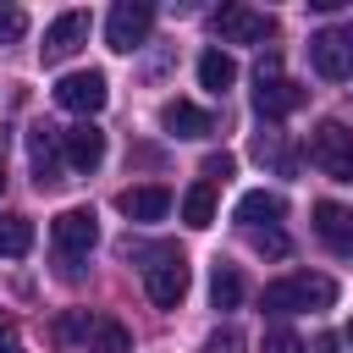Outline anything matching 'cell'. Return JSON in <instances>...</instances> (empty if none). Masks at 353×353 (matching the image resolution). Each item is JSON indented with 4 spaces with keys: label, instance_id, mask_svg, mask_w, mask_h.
Segmentation results:
<instances>
[{
    "label": "cell",
    "instance_id": "6da1fadb",
    "mask_svg": "<svg viewBox=\"0 0 353 353\" xmlns=\"http://www.w3.org/2000/svg\"><path fill=\"white\" fill-rule=\"evenodd\" d=\"M259 303H265V314H303V309H331L336 303V281L331 276H281V281H270L265 292H259Z\"/></svg>",
    "mask_w": 353,
    "mask_h": 353
},
{
    "label": "cell",
    "instance_id": "7a4b0ae2",
    "mask_svg": "<svg viewBox=\"0 0 353 353\" xmlns=\"http://www.w3.org/2000/svg\"><path fill=\"white\" fill-rule=\"evenodd\" d=\"M309 160L331 182H353V127L347 121H320L309 132Z\"/></svg>",
    "mask_w": 353,
    "mask_h": 353
},
{
    "label": "cell",
    "instance_id": "3957f363",
    "mask_svg": "<svg viewBox=\"0 0 353 353\" xmlns=\"http://www.w3.org/2000/svg\"><path fill=\"white\" fill-rule=\"evenodd\" d=\"M149 28H154V6L149 0H116L110 17H105V44L116 55H132L149 44Z\"/></svg>",
    "mask_w": 353,
    "mask_h": 353
},
{
    "label": "cell",
    "instance_id": "277c9868",
    "mask_svg": "<svg viewBox=\"0 0 353 353\" xmlns=\"http://www.w3.org/2000/svg\"><path fill=\"white\" fill-rule=\"evenodd\" d=\"M28 171H33V188H61L66 182L61 127H50V121H33L28 127Z\"/></svg>",
    "mask_w": 353,
    "mask_h": 353
},
{
    "label": "cell",
    "instance_id": "5b68a950",
    "mask_svg": "<svg viewBox=\"0 0 353 353\" xmlns=\"http://www.w3.org/2000/svg\"><path fill=\"white\" fill-rule=\"evenodd\" d=\"M309 66H314L320 77H331V83H347V77H353V22L320 28V33L309 39Z\"/></svg>",
    "mask_w": 353,
    "mask_h": 353
},
{
    "label": "cell",
    "instance_id": "8992f818",
    "mask_svg": "<svg viewBox=\"0 0 353 353\" xmlns=\"http://www.w3.org/2000/svg\"><path fill=\"white\" fill-rule=\"evenodd\" d=\"M105 99H110V83H105V72H66L61 83H55V105L61 110H72V116H99L105 110Z\"/></svg>",
    "mask_w": 353,
    "mask_h": 353
},
{
    "label": "cell",
    "instance_id": "52a82bcc",
    "mask_svg": "<svg viewBox=\"0 0 353 353\" xmlns=\"http://www.w3.org/2000/svg\"><path fill=\"white\" fill-rule=\"evenodd\" d=\"M188 281H193V270L182 254H154V265H143V292L160 309H176L188 298Z\"/></svg>",
    "mask_w": 353,
    "mask_h": 353
},
{
    "label": "cell",
    "instance_id": "ba28073f",
    "mask_svg": "<svg viewBox=\"0 0 353 353\" xmlns=\"http://www.w3.org/2000/svg\"><path fill=\"white\" fill-rule=\"evenodd\" d=\"M215 33H221V44H265V39H276V17L254 11V6H221Z\"/></svg>",
    "mask_w": 353,
    "mask_h": 353
},
{
    "label": "cell",
    "instance_id": "9c48e42d",
    "mask_svg": "<svg viewBox=\"0 0 353 353\" xmlns=\"http://www.w3.org/2000/svg\"><path fill=\"white\" fill-rule=\"evenodd\" d=\"M88 44V11H61L50 28H44V44H39V61L44 66H61L66 55H77Z\"/></svg>",
    "mask_w": 353,
    "mask_h": 353
},
{
    "label": "cell",
    "instance_id": "30bf717a",
    "mask_svg": "<svg viewBox=\"0 0 353 353\" xmlns=\"http://www.w3.org/2000/svg\"><path fill=\"white\" fill-rule=\"evenodd\" d=\"M50 237H55V248L66 254V259H77V254H88L94 243H99V221H94V210H61L55 221H50Z\"/></svg>",
    "mask_w": 353,
    "mask_h": 353
},
{
    "label": "cell",
    "instance_id": "8fae6325",
    "mask_svg": "<svg viewBox=\"0 0 353 353\" xmlns=\"http://www.w3.org/2000/svg\"><path fill=\"white\" fill-rule=\"evenodd\" d=\"M61 149H66V171H99L105 165V132L94 127V121H77V127H66L61 132Z\"/></svg>",
    "mask_w": 353,
    "mask_h": 353
},
{
    "label": "cell",
    "instance_id": "7c38bea8",
    "mask_svg": "<svg viewBox=\"0 0 353 353\" xmlns=\"http://www.w3.org/2000/svg\"><path fill=\"white\" fill-rule=\"evenodd\" d=\"M314 237H320L331 254H353V210L336 204V199H320V204H314Z\"/></svg>",
    "mask_w": 353,
    "mask_h": 353
},
{
    "label": "cell",
    "instance_id": "4fadbf2b",
    "mask_svg": "<svg viewBox=\"0 0 353 353\" xmlns=\"http://www.w3.org/2000/svg\"><path fill=\"white\" fill-rule=\"evenodd\" d=\"M160 127H165L171 138H210V132H215V116L199 110L193 99H165V105H160Z\"/></svg>",
    "mask_w": 353,
    "mask_h": 353
},
{
    "label": "cell",
    "instance_id": "5bb4252c",
    "mask_svg": "<svg viewBox=\"0 0 353 353\" xmlns=\"http://www.w3.org/2000/svg\"><path fill=\"white\" fill-rule=\"evenodd\" d=\"M116 210H121L127 221H143V226H149V221H165V215H171V193H165L160 182H149V188H121V193H116Z\"/></svg>",
    "mask_w": 353,
    "mask_h": 353
},
{
    "label": "cell",
    "instance_id": "9a60e30c",
    "mask_svg": "<svg viewBox=\"0 0 353 353\" xmlns=\"http://www.w3.org/2000/svg\"><path fill=\"white\" fill-rule=\"evenodd\" d=\"M303 105V88L292 83V77H265L259 88H254V110L265 116V121H281V116H292Z\"/></svg>",
    "mask_w": 353,
    "mask_h": 353
},
{
    "label": "cell",
    "instance_id": "2e32d148",
    "mask_svg": "<svg viewBox=\"0 0 353 353\" xmlns=\"http://www.w3.org/2000/svg\"><path fill=\"white\" fill-rule=\"evenodd\" d=\"M281 215H287V199H281V193L254 188V193H243V199H237V221H243V226H259V221H265V226H276Z\"/></svg>",
    "mask_w": 353,
    "mask_h": 353
},
{
    "label": "cell",
    "instance_id": "e0dca14e",
    "mask_svg": "<svg viewBox=\"0 0 353 353\" xmlns=\"http://www.w3.org/2000/svg\"><path fill=\"white\" fill-rule=\"evenodd\" d=\"M199 83H204L210 94H226V88L237 83V61H232L226 50H204V55H199Z\"/></svg>",
    "mask_w": 353,
    "mask_h": 353
},
{
    "label": "cell",
    "instance_id": "ac0fdd59",
    "mask_svg": "<svg viewBox=\"0 0 353 353\" xmlns=\"http://www.w3.org/2000/svg\"><path fill=\"white\" fill-rule=\"evenodd\" d=\"M88 353H132L127 325H121V320H110V314H99V320L88 325Z\"/></svg>",
    "mask_w": 353,
    "mask_h": 353
},
{
    "label": "cell",
    "instance_id": "d6986e66",
    "mask_svg": "<svg viewBox=\"0 0 353 353\" xmlns=\"http://www.w3.org/2000/svg\"><path fill=\"white\" fill-rule=\"evenodd\" d=\"M33 248V221L28 215H0V259H22Z\"/></svg>",
    "mask_w": 353,
    "mask_h": 353
},
{
    "label": "cell",
    "instance_id": "ffe728a7",
    "mask_svg": "<svg viewBox=\"0 0 353 353\" xmlns=\"http://www.w3.org/2000/svg\"><path fill=\"white\" fill-rule=\"evenodd\" d=\"M182 221H188L193 232H204V226L215 221V188H210V182H199V188L182 193Z\"/></svg>",
    "mask_w": 353,
    "mask_h": 353
},
{
    "label": "cell",
    "instance_id": "44dd1931",
    "mask_svg": "<svg viewBox=\"0 0 353 353\" xmlns=\"http://www.w3.org/2000/svg\"><path fill=\"white\" fill-rule=\"evenodd\" d=\"M210 303H215V309H237V303H243V270H237V265H215V276H210Z\"/></svg>",
    "mask_w": 353,
    "mask_h": 353
},
{
    "label": "cell",
    "instance_id": "7402d4cb",
    "mask_svg": "<svg viewBox=\"0 0 353 353\" xmlns=\"http://www.w3.org/2000/svg\"><path fill=\"white\" fill-rule=\"evenodd\" d=\"M259 353H303V336H298V331H287V325H276V331H265Z\"/></svg>",
    "mask_w": 353,
    "mask_h": 353
},
{
    "label": "cell",
    "instance_id": "603a6c76",
    "mask_svg": "<svg viewBox=\"0 0 353 353\" xmlns=\"http://www.w3.org/2000/svg\"><path fill=\"white\" fill-rule=\"evenodd\" d=\"M210 353H243V331H237V325L210 331Z\"/></svg>",
    "mask_w": 353,
    "mask_h": 353
},
{
    "label": "cell",
    "instance_id": "cb8c5ba5",
    "mask_svg": "<svg viewBox=\"0 0 353 353\" xmlns=\"http://www.w3.org/2000/svg\"><path fill=\"white\" fill-rule=\"evenodd\" d=\"M22 33H28V17H22L17 6H6V11H0V44H11V39H22Z\"/></svg>",
    "mask_w": 353,
    "mask_h": 353
},
{
    "label": "cell",
    "instance_id": "d4e9b609",
    "mask_svg": "<svg viewBox=\"0 0 353 353\" xmlns=\"http://www.w3.org/2000/svg\"><path fill=\"white\" fill-rule=\"evenodd\" d=\"M232 171H237V160H232V154H226V149H221V154H204V176H210V182H215V176H221V182H226V176H232Z\"/></svg>",
    "mask_w": 353,
    "mask_h": 353
},
{
    "label": "cell",
    "instance_id": "484cf974",
    "mask_svg": "<svg viewBox=\"0 0 353 353\" xmlns=\"http://www.w3.org/2000/svg\"><path fill=\"white\" fill-rule=\"evenodd\" d=\"M254 248L259 254H287V237L281 232H254Z\"/></svg>",
    "mask_w": 353,
    "mask_h": 353
},
{
    "label": "cell",
    "instance_id": "4316f807",
    "mask_svg": "<svg viewBox=\"0 0 353 353\" xmlns=\"http://www.w3.org/2000/svg\"><path fill=\"white\" fill-rule=\"evenodd\" d=\"M0 353H22V336H17V325H0Z\"/></svg>",
    "mask_w": 353,
    "mask_h": 353
},
{
    "label": "cell",
    "instance_id": "83f0119b",
    "mask_svg": "<svg viewBox=\"0 0 353 353\" xmlns=\"http://www.w3.org/2000/svg\"><path fill=\"white\" fill-rule=\"evenodd\" d=\"M347 342H353V320H347Z\"/></svg>",
    "mask_w": 353,
    "mask_h": 353
},
{
    "label": "cell",
    "instance_id": "f1b7e54d",
    "mask_svg": "<svg viewBox=\"0 0 353 353\" xmlns=\"http://www.w3.org/2000/svg\"><path fill=\"white\" fill-rule=\"evenodd\" d=\"M0 188H6V165H0Z\"/></svg>",
    "mask_w": 353,
    "mask_h": 353
}]
</instances>
